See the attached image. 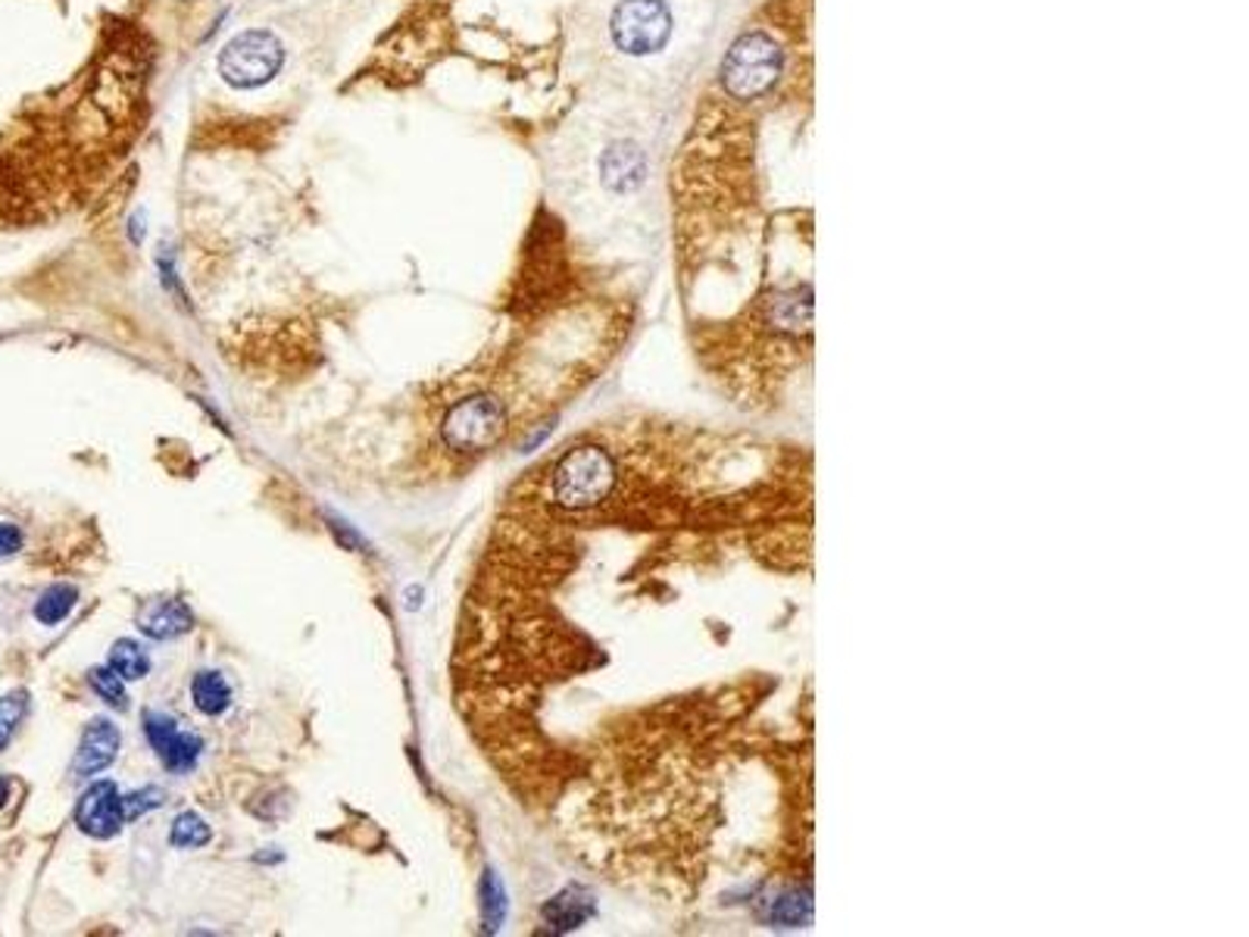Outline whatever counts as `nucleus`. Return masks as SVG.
Instances as JSON below:
<instances>
[{
  "label": "nucleus",
  "mask_w": 1249,
  "mask_h": 937,
  "mask_svg": "<svg viewBox=\"0 0 1249 937\" xmlns=\"http://www.w3.org/2000/svg\"><path fill=\"white\" fill-rule=\"evenodd\" d=\"M672 0H618L610 13V42L628 60H650L675 42Z\"/></svg>",
  "instance_id": "f257e3e1"
},
{
  "label": "nucleus",
  "mask_w": 1249,
  "mask_h": 937,
  "mask_svg": "<svg viewBox=\"0 0 1249 937\" xmlns=\"http://www.w3.org/2000/svg\"><path fill=\"white\" fill-rule=\"evenodd\" d=\"M615 488V463L603 448H578L566 453L551 475L553 500L569 512L600 507Z\"/></svg>",
  "instance_id": "f03ea898"
},
{
  "label": "nucleus",
  "mask_w": 1249,
  "mask_h": 937,
  "mask_svg": "<svg viewBox=\"0 0 1249 937\" xmlns=\"http://www.w3.org/2000/svg\"><path fill=\"white\" fill-rule=\"evenodd\" d=\"M444 441L456 453H482L490 450L507 431V409L490 394H475L456 406H450L444 416Z\"/></svg>",
  "instance_id": "7ed1b4c3"
},
{
  "label": "nucleus",
  "mask_w": 1249,
  "mask_h": 937,
  "mask_svg": "<svg viewBox=\"0 0 1249 937\" xmlns=\"http://www.w3.org/2000/svg\"><path fill=\"white\" fill-rule=\"evenodd\" d=\"M281 60H285V50H281L276 35L266 28H251V32H244L234 42L225 44V50L219 57V72L232 85L256 88L276 76L281 69Z\"/></svg>",
  "instance_id": "20e7f679"
},
{
  "label": "nucleus",
  "mask_w": 1249,
  "mask_h": 937,
  "mask_svg": "<svg viewBox=\"0 0 1249 937\" xmlns=\"http://www.w3.org/2000/svg\"><path fill=\"white\" fill-rule=\"evenodd\" d=\"M76 825L97 837L106 841L113 837L116 831L126 825V807H123V790L116 788L113 782H97L82 794L79 807H76Z\"/></svg>",
  "instance_id": "39448f33"
},
{
  "label": "nucleus",
  "mask_w": 1249,
  "mask_h": 937,
  "mask_svg": "<svg viewBox=\"0 0 1249 937\" xmlns=\"http://www.w3.org/2000/svg\"><path fill=\"white\" fill-rule=\"evenodd\" d=\"M119 728L109 722V719H94V722L88 725L85 738H82V744H79V753H76V775L79 778H91V775H97V772H104V768H109V763L116 760V753H119Z\"/></svg>",
  "instance_id": "423d86ee"
},
{
  "label": "nucleus",
  "mask_w": 1249,
  "mask_h": 937,
  "mask_svg": "<svg viewBox=\"0 0 1249 937\" xmlns=\"http://www.w3.org/2000/svg\"><path fill=\"white\" fill-rule=\"evenodd\" d=\"M192 610L182 600H157L138 616V628L153 640L182 638L185 632H192Z\"/></svg>",
  "instance_id": "0eeeda50"
},
{
  "label": "nucleus",
  "mask_w": 1249,
  "mask_h": 937,
  "mask_svg": "<svg viewBox=\"0 0 1249 937\" xmlns=\"http://www.w3.org/2000/svg\"><path fill=\"white\" fill-rule=\"evenodd\" d=\"M593 916V900L591 894H585L581 888H569L559 896H553L551 903L544 906V922L551 925V932H573L581 922H588Z\"/></svg>",
  "instance_id": "6e6552de"
},
{
  "label": "nucleus",
  "mask_w": 1249,
  "mask_h": 937,
  "mask_svg": "<svg viewBox=\"0 0 1249 937\" xmlns=\"http://www.w3.org/2000/svg\"><path fill=\"white\" fill-rule=\"evenodd\" d=\"M192 697L194 706L204 713V716H222L229 706H232V687L229 682L219 675V672H197L192 682Z\"/></svg>",
  "instance_id": "1a4fd4ad"
},
{
  "label": "nucleus",
  "mask_w": 1249,
  "mask_h": 937,
  "mask_svg": "<svg viewBox=\"0 0 1249 937\" xmlns=\"http://www.w3.org/2000/svg\"><path fill=\"white\" fill-rule=\"evenodd\" d=\"M109 669H113L119 679H126V682H138V679H144L150 672L148 650L131 638L116 640L113 650H109Z\"/></svg>",
  "instance_id": "9d476101"
},
{
  "label": "nucleus",
  "mask_w": 1249,
  "mask_h": 937,
  "mask_svg": "<svg viewBox=\"0 0 1249 937\" xmlns=\"http://www.w3.org/2000/svg\"><path fill=\"white\" fill-rule=\"evenodd\" d=\"M200 750H204V741H200L197 734H192V731H175L170 738V744L163 747L157 756H160V763L170 768V772L185 775V772H192V768L197 766Z\"/></svg>",
  "instance_id": "9b49d317"
},
{
  "label": "nucleus",
  "mask_w": 1249,
  "mask_h": 937,
  "mask_svg": "<svg viewBox=\"0 0 1249 937\" xmlns=\"http://www.w3.org/2000/svg\"><path fill=\"white\" fill-rule=\"evenodd\" d=\"M76 600H79V591H76L72 585H54V588H47V591L38 597V603H35V618H38L42 625H60V622L72 613Z\"/></svg>",
  "instance_id": "f8f14e48"
},
{
  "label": "nucleus",
  "mask_w": 1249,
  "mask_h": 937,
  "mask_svg": "<svg viewBox=\"0 0 1249 937\" xmlns=\"http://www.w3.org/2000/svg\"><path fill=\"white\" fill-rule=\"evenodd\" d=\"M507 918V891L500 884V878L487 869L482 878V928L485 932H497Z\"/></svg>",
  "instance_id": "ddd939ff"
},
{
  "label": "nucleus",
  "mask_w": 1249,
  "mask_h": 937,
  "mask_svg": "<svg viewBox=\"0 0 1249 937\" xmlns=\"http://www.w3.org/2000/svg\"><path fill=\"white\" fill-rule=\"evenodd\" d=\"M212 831L210 825L197 815V812H182L175 822H172L170 841L172 847H182V851H197V847H207L210 844Z\"/></svg>",
  "instance_id": "4468645a"
},
{
  "label": "nucleus",
  "mask_w": 1249,
  "mask_h": 937,
  "mask_svg": "<svg viewBox=\"0 0 1249 937\" xmlns=\"http://www.w3.org/2000/svg\"><path fill=\"white\" fill-rule=\"evenodd\" d=\"M88 684H91L94 694H97L104 703H109V706H116V709H126L128 706L126 679H119L109 666L91 669V672H88Z\"/></svg>",
  "instance_id": "2eb2a0df"
},
{
  "label": "nucleus",
  "mask_w": 1249,
  "mask_h": 937,
  "mask_svg": "<svg viewBox=\"0 0 1249 937\" xmlns=\"http://www.w3.org/2000/svg\"><path fill=\"white\" fill-rule=\"evenodd\" d=\"M25 709H28V694L25 691H13V694L0 697V753L10 744V738H13L16 725L22 722Z\"/></svg>",
  "instance_id": "dca6fc26"
},
{
  "label": "nucleus",
  "mask_w": 1249,
  "mask_h": 937,
  "mask_svg": "<svg viewBox=\"0 0 1249 937\" xmlns=\"http://www.w3.org/2000/svg\"><path fill=\"white\" fill-rule=\"evenodd\" d=\"M175 731H178V725H175V719L166 716V713H148V716H144V734H148L150 747H153L157 753L170 744V738Z\"/></svg>",
  "instance_id": "f3484780"
},
{
  "label": "nucleus",
  "mask_w": 1249,
  "mask_h": 937,
  "mask_svg": "<svg viewBox=\"0 0 1249 937\" xmlns=\"http://www.w3.org/2000/svg\"><path fill=\"white\" fill-rule=\"evenodd\" d=\"M123 807H126V822H131V819H138V815H144V812L157 810V807H163V790L160 788H144V790H135V794H123Z\"/></svg>",
  "instance_id": "a211bd4d"
},
{
  "label": "nucleus",
  "mask_w": 1249,
  "mask_h": 937,
  "mask_svg": "<svg viewBox=\"0 0 1249 937\" xmlns=\"http://www.w3.org/2000/svg\"><path fill=\"white\" fill-rule=\"evenodd\" d=\"M22 547V532L13 522H0V556H13Z\"/></svg>",
  "instance_id": "6ab92c4d"
},
{
  "label": "nucleus",
  "mask_w": 1249,
  "mask_h": 937,
  "mask_svg": "<svg viewBox=\"0 0 1249 937\" xmlns=\"http://www.w3.org/2000/svg\"><path fill=\"white\" fill-rule=\"evenodd\" d=\"M7 797H10V782H7V778H0V807L7 803Z\"/></svg>",
  "instance_id": "aec40b11"
},
{
  "label": "nucleus",
  "mask_w": 1249,
  "mask_h": 937,
  "mask_svg": "<svg viewBox=\"0 0 1249 937\" xmlns=\"http://www.w3.org/2000/svg\"><path fill=\"white\" fill-rule=\"evenodd\" d=\"M178 3H197V0H178Z\"/></svg>",
  "instance_id": "412c9836"
}]
</instances>
